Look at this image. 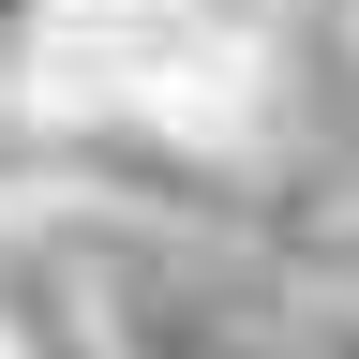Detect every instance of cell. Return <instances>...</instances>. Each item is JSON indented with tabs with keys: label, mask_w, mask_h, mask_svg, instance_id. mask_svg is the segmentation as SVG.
Listing matches in <instances>:
<instances>
[{
	"label": "cell",
	"mask_w": 359,
	"mask_h": 359,
	"mask_svg": "<svg viewBox=\"0 0 359 359\" xmlns=\"http://www.w3.org/2000/svg\"><path fill=\"white\" fill-rule=\"evenodd\" d=\"M344 30H359V0H344Z\"/></svg>",
	"instance_id": "5b68a950"
},
{
	"label": "cell",
	"mask_w": 359,
	"mask_h": 359,
	"mask_svg": "<svg viewBox=\"0 0 359 359\" xmlns=\"http://www.w3.org/2000/svg\"><path fill=\"white\" fill-rule=\"evenodd\" d=\"M45 30H60V0H0V105L30 90V60H45Z\"/></svg>",
	"instance_id": "277c9868"
},
{
	"label": "cell",
	"mask_w": 359,
	"mask_h": 359,
	"mask_svg": "<svg viewBox=\"0 0 359 359\" xmlns=\"http://www.w3.org/2000/svg\"><path fill=\"white\" fill-rule=\"evenodd\" d=\"M285 285L359 299V195H330V210H299V224H285Z\"/></svg>",
	"instance_id": "7a4b0ae2"
},
{
	"label": "cell",
	"mask_w": 359,
	"mask_h": 359,
	"mask_svg": "<svg viewBox=\"0 0 359 359\" xmlns=\"http://www.w3.org/2000/svg\"><path fill=\"white\" fill-rule=\"evenodd\" d=\"M285 359H359V299H314V285H285Z\"/></svg>",
	"instance_id": "3957f363"
},
{
	"label": "cell",
	"mask_w": 359,
	"mask_h": 359,
	"mask_svg": "<svg viewBox=\"0 0 359 359\" xmlns=\"http://www.w3.org/2000/svg\"><path fill=\"white\" fill-rule=\"evenodd\" d=\"M45 210H90V180H75V150H60L30 105H0V240L45 224Z\"/></svg>",
	"instance_id": "6da1fadb"
}]
</instances>
